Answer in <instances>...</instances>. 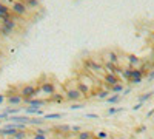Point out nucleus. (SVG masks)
Wrapping results in <instances>:
<instances>
[{
    "mask_svg": "<svg viewBox=\"0 0 154 139\" xmlns=\"http://www.w3.org/2000/svg\"><path fill=\"white\" fill-rule=\"evenodd\" d=\"M0 124H2V119H0Z\"/></svg>",
    "mask_w": 154,
    "mask_h": 139,
    "instance_id": "c9c22d12",
    "label": "nucleus"
},
{
    "mask_svg": "<svg viewBox=\"0 0 154 139\" xmlns=\"http://www.w3.org/2000/svg\"><path fill=\"white\" fill-rule=\"evenodd\" d=\"M32 139H48V136H45V134H35V133H32Z\"/></svg>",
    "mask_w": 154,
    "mask_h": 139,
    "instance_id": "c756f323",
    "label": "nucleus"
},
{
    "mask_svg": "<svg viewBox=\"0 0 154 139\" xmlns=\"http://www.w3.org/2000/svg\"><path fill=\"white\" fill-rule=\"evenodd\" d=\"M11 139H12V137H11Z\"/></svg>",
    "mask_w": 154,
    "mask_h": 139,
    "instance_id": "4c0bfd02",
    "label": "nucleus"
},
{
    "mask_svg": "<svg viewBox=\"0 0 154 139\" xmlns=\"http://www.w3.org/2000/svg\"><path fill=\"white\" fill-rule=\"evenodd\" d=\"M93 137H94V134H93L91 131H85V130H82V131L77 133V139H93Z\"/></svg>",
    "mask_w": 154,
    "mask_h": 139,
    "instance_id": "6ab92c4d",
    "label": "nucleus"
},
{
    "mask_svg": "<svg viewBox=\"0 0 154 139\" xmlns=\"http://www.w3.org/2000/svg\"><path fill=\"white\" fill-rule=\"evenodd\" d=\"M23 111L26 113V115H34V116H43L45 115L42 108H34V107H26Z\"/></svg>",
    "mask_w": 154,
    "mask_h": 139,
    "instance_id": "ddd939ff",
    "label": "nucleus"
},
{
    "mask_svg": "<svg viewBox=\"0 0 154 139\" xmlns=\"http://www.w3.org/2000/svg\"><path fill=\"white\" fill-rule=\"evenodd\" d=\"M97 139H109V134H108V131H105V130H99V131H96V134H94Z\"/></svg>",
    "mask_w": 154,
    "mask_h": 139,
    "instance_id": "b1692460",
    "label": "nucleus"
},
{
    "mask_svg": "<svg viewBox=\"0 0 154 139\" xmlns=\"http://www.w3.org/2000/svg\"><path fill=\"white\" fill-rule=\"evenodd\" d=\"M151 97V93H146L145 96H140V102H145V100H148Z\"/></svg>",
    "mask_w": 154,
    "mask_h": 139,
    "instance_id": "7c9ffc66",
    "label": "nucleus"
},
{
    "mask_svg": "<svg viewBox=\"0 0 154 139\" xmlns=\"http://www.w3.org/2000/svg\"><path fill=\"white\" fill-rule=\"evenodd\" d=\"M86 118H93V119H97L99 116H97V115H94V113H89V115H86Z\"/></svg>",
    "mask_w": 154,
    "mask_h": 139,
    "instance_id": "473e14b6",
    "label": "nucleus"
},
{
    "mask_svg": "<svg viewBox=\"0 0 154 139\" xmlns=\"http://www.w3.org/2000/svg\"><path fill=\"white\" fill-rule=\"evenodd\" d=\"M17 128H0V136H5V137H12L16 134Z\"/></svg>",
    "mask_w": 154,
    "mask_h": 139,
    "instance_id": "dca6fc26",
    "label": "nucleus"
},
{
    "mask_svg": "<svg viewBox=\"0 0 154 139\" xmlns=\"http://www.w3.org/2000/svg\"><path fill=\"white\" fill-rule=\"evenodd\" d=\"M53 130H56L57 134H66V133H71V125H68V124H59V125H56Z\"/></svg>",
    "mask_w": 154,
    "mask_h": 139,
    "instance_id": "9b49d317",
    "label": "nucleus"
},
{
    "mask_svg": "<svg viewBox=\"0 0 154 139\" xmlns=\"http://www.w3.org/2000/svg\"><path fill=\"white\" fill-rule=\"evenodd\" d=\"M108 90H109V93H114V94H122L123 93V85H122V82L120 84H116V85L109 87Z\"/></svg>",
    "mask_w": 154,
    "mask_h": 139,
    "instance_id": "f3484780",
    "label": "nucleus"
},
{
    "mask_svg": "<svg viewBox=\"0 0 154 139\" xmlns=\"http://www.w3.org/2000/svg\"><path fill=\"white\" fill-rule=\"evenodd\" d=\"M79 131H82V127L80 125H71V133H79Z\"/></svg>",
    "mask_w": 154,
    "mask_h": 139,
    "instance_id": "cd10ccee",
    "label": "nucleus"
},
{
    "mask_svg": "<svg viewBox=\"0 0 154 139\" xmlns=\"http://www.w3.org/2000/svg\"><path fill=\"white\" fill-rule=\"evenodd\" d=\"M6 102V94H2L0 93V105H3Z\"/></svg>",
    "mask_w": 154,
    "mask_h": 139,
    "instance_id": "2f4dec72",
    "label": "nucleus"
},
{
    "mask_svg": "<svg viewBox=\"0 0 154 139\" xmlns=\"http://www.w3.org/2000/svg\"><path fill=\"white\" fill-rule=\"evenodd\" d=\"M108 96H109V90H108V88H105V87H103V90H99L96 93V97L97 99H108Z\"/></svg>",
    "mask_w": 154,
    "mask_h": 139,
    "instance_id": "a211bd4d",
    "label": "nucleus"
},
{
    "mask_svg": "<svg viewBox=\"0 0 154 139\" xmlns=\"http://www.w3.org/2000/svg\"><path fill=\"white\" fill-rule=\"evenodd\" d=\"M26 137H28L26 130H17V131H16V134L12 136V139H26Z\"/></svg>",
    "mask_w": 154,
    "mask_h": 139,
    "instance_id": "4be33fe9",
    "label": "nucleus"
},
{
    "mask_svg": "<svg viewBox=\"0 0 154 139\" xmlns=\"http://www.w3.org/2000/svg\"><path fill=\"white\" fill-rule=\"evenodd\" d=\"M106 60L111 62V64H114V65H119V64H120L119 54L116 53V51H108V53H106Z\"/></svg>",
    "mask_w": 154,
    "mask_h": 139,
    "instance_id": "f8f14e48",
    "label": "nucleus"
},
{
    "mask_svg": "<svg viewBox=\"0 0 154 139\" xmlns=\"http://www.w3.org/2000/svg\"><path fill=\"white\" fill-rule=\"evenodd\" d=\"M75 88L79 90V93H80L83 97H88V96H89V93H91V90H89V87H88L86 84L80 82V81H75Z\"/></svg>",
    "mask_w": 154,
    "mask_h": 139,
    "instance_id": "9d476101",
    "label": "nucleus"
},
{
    "mask_svg": "<svg viewBox=\"0 0 154 139\" xmlns=\"http://www.w3.org/2000/svg\"><path fill=\"white\" fill-rule=\"evenodd\" d=\"M117 111H122V108H114V107H111V108H108V111H106V115H114V113H117Z\"/></svg>",
    "mask_w": 154,
    "mask_h": 139,
    "instance_id": "c85d7f7f",
    "label": "nucleus"
},
{
    "mask_svg": "<svg viewBox=\"0 0 154 139\" xmlns=\"http://www.w3.org/2000/svg\"><path fill=\"white\" fill-rule=\"evenodd\" d=\"M38 90H40V94H46V96H53L56 93V85L53 82H40L38 85Z\"/></svg>",
    "mask_w": 154,
    "mask_h": 139,
    "instance_id": "7ed1b4c3",
    "label": "nucleus"
},
{
    "mask_svg": "<svg viewBox=\"0 0 154 139\" xmlns=\"http://www.w3.org/2000/svg\"><path fill=\"white\" fill-rule=\"evenodd\" d=\"M19 113H20V108H6L8 116H14V115H19Z\"/></svg>",
    "mask_w": 154,
    "mask_h": 139,
    "instance_id": "a878e982",
    "label": "nucleus"
},
{
    "mask_svg": "<svg viewBox=\"0 0 154 139\" xmlns=\"http://www.w3.org/2000/svg\"><path fill=\"white\" fill-rule=\"evenodd\" d=\"M143 76L145 73L142 71V68H133V73H131V77L128 82H131V84H140L143 79Z\"/></svg>",
    "mask_w": 154,
    "mask_h": 139,
    "instance_id": "6e6552de",
    "label": "nucleus"
},
{
    "mask_svg": "<svg viewBox=\"0 0 154 139\" xmlns=\"http://www.w3.org/2000/svg\"><path fill=\"white\" fill-rule=\"evenodd\" d=\"M120 139H126V137H120Z\"/></svg>",
    "mask_w": 154,
    "mask_h": 139,
    "instance_id": "f704fd0d",
    "label": "nucleus"
},
{
    "mask_svg": "<svg viewBox=\"0 0 154 139\" xmlns=\"http://www.w3.org/2000/svg\"><path fill=\"white\" fill-rule=\"evenodd\" d=\"M119 99H120V94H112V96H108L106 102H108V104H117Z\"/></svg>",
    "mask_w": 154,
    "mask_h": 139,
    "instance_id": "393cba45",
    "label": "nucleus"
},
{
    "mask_svg": "<svg viewBox=\"0 0 154 139\" xmlns=\"http://www.w3.org/2000/svg\"><path fill=\"white\" fill-rule=\"evenodd\" d=\"M46 102H49V100H46V99H38V97H34V99H23V104H25V105H29V107H34V108H40V107H43Z\"/></svg>",
    "mask_w": 154,
    "mask_h": 139,
    "instance_id": "0eeeda50",
    "label": "nucleus"
},
{
    "mask_svg": "<svg viewBox=\"0 0 154 139\" xmlns=\"http://www.w3.org/2000/svg\"><path fill=\"white\" fill-rule=\"evenodd\" d=\"M103 82H105L103 87H105V88H109V87H112V85H116V84H120V79H119L116 74H112V73H105Z\"/></svg>",
    "mask_w": 154,
    "mask_h": 139,
    "instance_id": "423d86ee",
    "label": "nucleus"
},
{
    "mask_svg": "<svg viewBox=\"0 0 154 139\" xmlns=\"http://www.w3.org/2000/svg\"><path fill=\"white\" fill-rule=\"evenodd\" d=\"M51 99H49V102H63L65 100V94H57V93H54L53 96H49Z\"/></svg>",
    "mask_w": 154,
    "mask_h": 139,
    "instance_id": "aec40b11",
    "label": "nucleus"
},
{
    "mask_svg": "<svg viewBox=\"0 0 154 139\" xmlns=\"http://www.w3.org/2000/svg\"><path fill=\"white\" fill-rule=\"evenodd\" d=\"M80 108H83V104L82 102H72L71 104V107H69V110H80Z\"/></svg>",
    "mask_w": 154,
    "mask_h": 139,
    "instance_id": "bb28decb",
    "label": "nucleus"
},
{
    "mask_svg": "<svg viewBox=\"0 0 154 139\" xmlns=\"http://www.w3.org/2000/svg\"><path fill=\"white\" fill-rule=\"evenodd\" d=\"M63 115L62 113H45L43 115V119L46 121V119H60Z\"/></svg>",
    "mask_w": 154,
    "mask_h": 139,
    "instance_id": "412c9836",
    "label": "nucleus"
},
{
    "mask_svg": "<svg viewBox=\"0 0 154 139\" xmlns=\"http://www.w3.org/2000/svg\"><path fill=\"white\" fill-rule=\"evenodd\" d=\"M48 128H43L42 125L40 127H34V130H32V133H35V134H45V136H48Z\"/></svg>",
    "mask_w": 154,
    "mask_h": 139,
    "instance_id": "5701e85b",
    "label": "nucleus"
},
{
    "mask_svg": "<svg viewBox=\"0 0 154 139\" xmlns=\"http://www.w3.org/2000/svg\"><path fill=\"white\" fill-rule=\"evenodd\" d=\"M45 124V119L43 116H35V118H29V122L28 125H34V127H40V125Z\"/></svg>",
    "mask_w": 154,
    "mask_h": 139,
    "instance_id": "2eb2a0df",
    "label": "nucleus"
},
{
    "mask_svg": "<svg viewBox=\"0 0 154 139\" xmlns=\"http://www.w3.org/2000/svg\"><path fill=\"white\" fill-rule=\"evenodd\" d=\"M126 60H128V64H130V67H133V68H139L140 67V59L137 56L130 54V56H126Z\"/></svg>",
    "mask_w": 154,
    "mask_h": 139,
    "instance_id": "4468645a",
    "label": "nucleus"
},
{
    "mask_svg": "<svg viewBox=\"0 0 154 139\" xmlns=\"http://www.w3.org/2000/svg\"><path fill=\"white\" fill-rule=\"evenodd\" d=\"M12 14H16L17 17H26L29 14V8L25 5L23 0H14L11 5H9Z\"/></svg>",
    "mask_w": 154,
    "mask_h": 139,
    "instance_id": "f257e3e1",
    "label": "nucleus"
},
{
    "mask_svg": "<svg viewBox=\"0 0 154 139\" xmlns=\"http://www.w3.org/2000/svg\"><path fill=\"white\" fill-rule=\"evenodd\" d=\"M65 99H68L69 102L72 104V102H79V100L83 97L80 93H79V90L77 88H68V90H65Z\"/></svg>",
    "mask_w": 154,
    "mask_h": 139,
    "instance_id": "20e7f679",
    "label": "nucleus"
},
{
    "mask_svg": "<svg viewBox=\"0 0 154 139\" xmlns=\"http://www.w3.org/2000/svg\"><path fill=\"white\" fill-rule=\"evenodd\" d=\"M140 107H142V102H140V104H137V105H136V107H133V108H134V110H139Z\"/></svg>",
    "mask_w": 154,
    "mask_h": 139,
    "instance_id": "72a5a7b5",
    "label": "nucleus"
},
{
    "mask_svg": "<svg viewBox=\"0 0 154 139\" xmlns=\"http://www.w3.org/2000/svg\"><path fill=\"white\" fill-rule=\"evenodd\" d=\"M6 104L8 105H20L23 104V97L16 93V94H6Z\"/></svg>",
    "mask_w": 154,
    "mask_h": 139,
    "instance_id": "1a4fd4ad",
    "label": "nucleus"
},
{
    "mask_svg": "<svg viewBox=\"0 0 154 139\" xmlns=\"http://www.w3.org/2000/svg\"><path fill=\"white\" fill-rule=\"evenodd\" d=\"M85 67H86L88 71H93V73L103 71V64H99V62H96L94 59H86L85 60Z\"/></svg>",
    "mask_w": 154,
    "mask_h": 139,
    "instance_id": "39448f33",
    "label": "nucleus"
},
{
    "mask_svg": "<svg viewBox=\"0 0 154 139\" xmlns=\"http://www.w3.org/2000/svg\"><path fill=\"white\" fill-rule=\"evenodd\" d=\"M75 139H77V137H75Z\"/></svg>",
    "mask_w": 154,
    "mask_h": 139,
    "instance_id": "e433bc0d",
    "label": "nucleus"
},
{
    "mask_svg": "<svg viewBox=\"0 0 154 139\" xmlns=\"http://www.w3.org/2000/svg\"><path fill=\"white\" fill-rule=\"evenodd\" d=\"M19 94L23 97V99H34L40 94V90H38V87H35L34 84H26L20 88Z\"/></svg>",
    "mask_w": 154,
    "mask_h": 139,
    "instance_id": "f03ea898",
    "label": "nucleus"
}]
</instances>
